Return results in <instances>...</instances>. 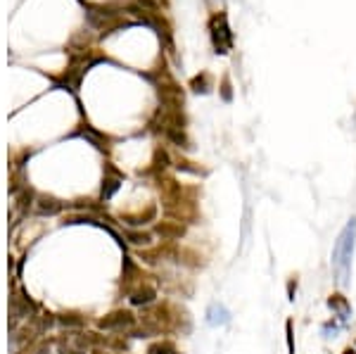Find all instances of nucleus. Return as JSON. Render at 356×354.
I'll use <instances>...</instances> for the list:
<instances>
[{"label": "nucleus", "mask_w": 356, "mask_h": 354, "mask_svg": "<svg viewBox=\"0 0 356 354\" xmlns=\"http://www.w3.org/2000/svg\"><path fill=\"white\" fill-rule=\"evenodd\" d=\"M354 245H356V219H349L342 233L337 236L335 247H333V271L337 276V283L347 288L351 276V257H354Z\"/></svg>", "instance_id": "nucleus-1"}, {"label": "nucleus", "mask_w": 356, "mask_h": 354, "mask_svg": "<svg viewBox=\"0 0 356 354\" xmlns=\"http://www.w3.org/2000/svg\"><path fill=\"white\" fill-rule=\"evenodd\" d=\"M209 31H212V43L214 50L219 55H226L231 53V45H233V31L228 27V17L223 12L214 14L212 21H209Z\"/></svg>", "instance_id": "nucleus-2"}, {"label": "nucleus", "mask_w": 356, "mask_h": 354, "mask_svg": "<svg viewBox=\"0 0 356 354\" xmlns=\"http://www.w3.org/2000/svg\"><path fill=\"white\" fill-rule=\"evenodd\" d=\"M207 323L209 326H228L231 323V312H228L223 305H219V302H214V305H209V309H207Z\"/></svg>", "instance_id": "nucleus-3"}, {"label": "nucleus", "mask_w": 356, "mask_h": 354, "mask_svg": "<svg viewBox=\"0 0 356 354\" xmlns=\"http://www.w3.org/2000/svg\"><path fill=\"white\" fill-rule=\"evenodd\" d=\"M131 323H133V316H131L129 312H117V314H112V316L100 321V328H107V331L117 328V331H121V328L131 326Z\"/></svg>", "instance_id": "nucleus-4"}, {"label": "nucleus", "mask_w": 356, "mask_h": 354, "mask_svg": "<svg viewBox=\"0 0 356 354\" xmlns=\"http://www.w3.org/2000/svg\"><path fill=\"white\" fill-rule=\"evenodd\" d=\"M328 307L337 314V319H340V321H347L351 316V307H349V302H347L344 295H330Z\"/></svg>", "instance_id": "nucleus-5"}, {"label": "nucleus", "mask_w": 356, "mask_h": 354, "mask_svg": "<svg viewBox=\"0 0 356 354\" xmlns=\"http://www.w3.org/2000/svg\"><path fill=\"white\" fill-rule=\"evenodd\" d=\"M190 86L195 93H209L212 90V79H209V74H199V77L192 79Z\"/></svg>", "instance_id": "nucleus-6"}, {"label": "nucleus", "mask_w": 356, "mask_h": 354, "mask_svg": "<svg viewBox=\"0 0 356 354\" xmlns=\"http://www.w3.org/2000/svg\"><path fill=\"white\" fill-rule=\"evenodd\" d=\"M152 299H155V290H152V288H140L138 292H133L131 302H133V305H147Z\"/></svg>", "instance_id": "nucleus-7"}, {"label": "nucleus", "mask_w": 356, "mask_h": 354, "mask_svg": "<svg viewBox=\"0 0 356 354\" xmlns=\"http://www.w3.org/2000/svg\"><path fill=\"white\" fill-rule=\"evenodd\" d=\"M157 231L162 233V236H166V238H171V236H183V229H181V226H171V223H162Z\"/></svg>", "instance_id": "nucleus-8"}, {"label": "nucleus", "mask_w": 356, "mask_h": 354, "mask_svg": "<svg viewBox=\"0 0 356 354\" xmlns=\"http://www.w3.org/2000/svg\"><path fill=\"white\" fill-rule=\"evenodd\" d=\"M169 352H176L171 342H159V345H155L150 349V354H169Z\"/></svg>", "instance_id": "nucleus-9"}, {"label": "nucleus", "mask_w": 356, "mask_h": 354, "mask_svg": "<svg viewBox=\"0 0 356 354\" xmlns=\"http://www.w3.org/2000/svg\"><path fill=\"white\" fill-rule=\"evenodd\" d=\"M337 331H340V326H337V323H325V326H323V338H333Z\"/></svg>", "instance_id": "nucleus-10"}, {"label": "nucleus", "mask_w": 356, "mask_h": 354, "mask_svg": "<svg viewBox=\"0 0 356 354\" xmlns=\"http://www.w3.org/2000/svg\"><path fill=\"white\" fill-rule=\"evenodd\" d=\"M223 97H226V100H231V84H228V79L223 81Z\"/></svg>", "instance_id": "nucleus-11"}]
</instances>
